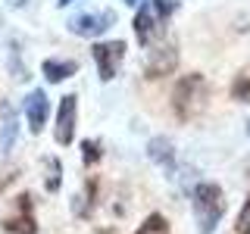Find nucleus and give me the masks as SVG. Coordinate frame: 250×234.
Masks as SVG:
<instances>
[{"label": "nucleus", "mask_w": 250, "mask_h": 234, "mask_svg": "<svg viewBox=\"0 0 250 234\" xmlns=\"http://www.w3.org/2000/svg\"><path fill=\"white\" fill-rule=\"evenodd\" d=\"M207 97H209V88H207V78L200 72L182 75L175 81V91H172V113H175V119L191 122L207 106Z\"/></svg>", "instance_id": "nucleus-1"}, {"label": "nucleus", "mask_w": 250, "mask_h": 234, "mask_svg": "<svg viewBox=\"0 0 250 234\" xmlns=\"http://www.w3.org/2000/svg\"><path fill=\"white\" fill-rule=\"evenodd\" d=\"M194 215H197L200 234H213L219 218L225 215V194H222V187L213 184V181L197 184V191H194Z\"/></svg>", "instance_id": "nucleus-2"}, {"label": "nucleus", "mask_w": 250, "mask_h": 234, "mask_svg": "<svg viewBox=\"0 0 250 234\" xmlns=\"http://www.w3.org/2000/svg\"><path fill=\"white\" fill-rule=\"evenodd\" d=\"M125 41H97L91 47V57L97 62V75L100 81H113L116 75H119V66L125 59Z\"/></svg>", "instance_id": "nucleus-3"}, {"label": "nucleus", "mask_w": 250, "mask_h": 234, "mask_svg": "<svg viewBox=\"0 0 250 234\" xmlns=\"http://www.w3.org/2000/svg\"><path fill=\"white\" fill-rule=\"evenodd\" d=\"M6 234H38V218H35V200L31 194H19L16 197V209L3 218Z\"/></svg>", "instance_id": "nucleus-4"}, {"label": "nucleus", "mask_w": 250, "mask_h": 234, "mask_svg": "<svg viewBox=\"0 0 250 234\" xmlns=\"http://www.w3.org/2000/svg\"><path fill=\"white\" fill-rule=\"evenodd\" d=\"M75 122H78V97L66 94L57 106V125H53V137L60 147H69L75 140Z\"/></svg>", "instance_id": "nucleus-5"}, {"label": "nucleus", "mask_w": 250, "mask_h": 234, "mask_svg": "<svg viewBox=\"0 0 250 234\" xmlns=\"http://www.w3.org/2000/svg\"><path fill=\"white\" fill-rule=\"evenodd\" d=\"M116 25V13L113 10H100V13H82L75 19H69V31L78 38H100L104 31Z\"/></svg>", "instance_id": "nucleus-6"}, {"label": "nucleus", "mask_w": 250, "mask_h": 234, "mask_svg": "<svg viewBox=\"0 0 250 234\" xmlns=\"http://www.w3.org/2000/svg\"><path fill=\"white\" fill-rule=\"evenodd\" d=\"M178 66V50L172 44H160L150 50V57L144 62V78H166L175 72Z\"/></svg>", "instance_id": "nucleus-7"}, {"label": "nucleus", "mask_w": 250, "mask_h": 234, "mask_svg": "<svg viewBox=\"0 0 250 234\" xmlns=\"http://www.w3.org/2000/svg\"><path fill=\"white\" fill-rule=\"evenodd\" d=\"M47 116H50V100H47V94L41 88H35L25 97V122H28L31 135H41V131H44Z\"/></svg>", "instance_id": "nucleus-8"}, {"label": "nucleus", "mask_w": 250, "mask_h": 234, "mask_svg": "<svg viewBox=\"0 0 250 234\" xmlns=\"http://www.w3.org/2000/svg\"><path fill=\"white\" fill-rule=\"evenodd\" d=\"M97 194H100L97 175H88V178H84L82 194H75V200H72V213H75V218H91L94 206H97Z\"/></svg>", "instance_id": "nucleus-9"}, {"label": "nucleus", "mask_w": 250, "mask_h": 234, "mask_svg": "<svg viewBox=\"0 0 250 234\" xmlns=\"http://www.w3.org/2000/svg\"><path fill=\"white\" fill-rule=\"evenodd\" d=\"M41 72H44V78L50 84H60V81H66V78H72L78 72V62L75 59H57V57H50V59L41 62Z\"/></svg>", "instance_id": "nucleus-10"}, {"label": "nucleus", "mask_w": 250, "mask_h": 234, "mask_svg": "<svg viewBox=\"0 0 250 234\" xmlns=\"http://www.w3.org/2000/svg\"><path fill=\"white\" fill-rule=\"evenodd\" d=\"M141 10L135 16V35H138V41L144 44V47H150L153 41V35H156V16H153V6L150 3H138Z\"/></svg>", "instance_id": "nucleus-11"}, {"label": "nucleus", "mask_w": 250, "mask_h": 234, "mask_svg": "<svg viewBox=\"0 0 250 234\" xmlns=\"http://www.w3.org/2000/svg\"><path fill=\"white\" fill-rule=\"evenodd\" d=\"M147 156H150L156 166H163L166 172L175 169V147H172L169 137H153L150 144H147Z\"/></svg>", "instance_id": "nucleus-12"}, {"label": "nucleus", "mask_w": 250, "mask_h": 234, "mask_svg": "<svg viewBox=\"0 0 250 234\" xmlns=\"http://www.w3.org/2000/svg\"><path fill=\"white\" fill-rule=\"evenodd\" d=\"M16 137H19V119L10 106H3V128H0V150L3 153H13L16 147Z\"/></svg>", "instance_id": "nucleus-13"}, {"label": "nucleus", "mask_w": 250, "mask_h": 234, "mask_svg": "<svg viewBox=\"0 0 250 234\" xmlns=\"http://www.w3.org/2000/svg\"><path fill=\"white\" fill-rule=\"evenodd\" d=\"M60 184H62V162L57 159V156H47V178H44L47 194H57Z\"/></svg>", "instance_id": "nucleus-14"}, {"label": "nucleus", "mask_w": 250, "mask_h": 234, "mask_svg": "<svg viewBox=\"0 0 250 234\" xmlns=\"http://www.w3.org/2000/svg\"><path fill=\"white\" fill-rule=\"evenodd\" d=\"M135 234H169V222H166V215H160V213H150L144 218V222L138 225V231Z\"/></svg>", "instance_id": "nucleus-15"}, {"label": "nucleus", "mask_w": 250, "mask_h": 234, "mask_svg": "<svg viewBox=\"0 0 250 234\" xmlns=\"http://www.w3.org/2000/svg\"><path fill=\"white\" fill-rule=\"evenodd\" d=\"M100 156H104V147H100V140H82V162H84V166H97V162H100Z\"/></svg>", "instance_id": "nucleus-16"}, {"label": "nucleus", "mask_w": 250, "mask_h": 234, "mask_svg": "<svg viewBox=\"0 0 250 234\" xmlns=\"http://www.w3.org/2000/svg\"><path fill=\"white\" fill-rule=\"evenodd\" d=\"M231 97L238 103H250V72H241L231 84Z\"/></svg>", "instance_id": "nucleus-17"}, {"label": "nucleus", "mask_w": 250, "mask_h": 234, "mask_svg": "<svg viewBox=\"0 0 250 234\" xmlns=\"http://www.w3.org/2000/svg\"><path fill=\"white\" fill-rule=\"evenodd\" d=\"M150 6H153V16H156L160 22H166L169 16L175 13V0H153Z\"/></svg>", "instance_id": "nucleus-18"}, {"label": "nucleus", "mask_w": 250, "mask_h": 234, "mask_svg": "<svg viewBox=\"0 0 250 234\" xmlns=\"http://www.w3.org/2000/svg\"><path fill=\"white\" fill-rule=\"evenodd\" d=\"M234 234H250V197L244 203V209H241L238 222H234Z\"/></svg>", "instance_id": "nucleus-19"}, {"label": "nucleus", "mask_w": 250, "mask_h": 234, "mask_svg": "<svg viewBox=\"0 0 250 234\" xmlns=\"http://www.w3.org/2000/svg\"><path fill=\"white\" fill-rule=\"evenodd\" d=\"M69 3H75V0H57V6H69Z\"/></svg>", "instance_id": "nucleus-20"}, {"label": "nucleus", "mask_w": 250, "mask_h": 234, "mask_svg": "<svg viewBox=\"0 0 250 234\" xmlns=\"http://www.w3.org/2000/svg\"><path fill=\"white\" fill-rule=\"evenodd\" d=\"M125 3H128V6H138V3H141V0H125Z\"/></svg>", "instance_id": "nucleus-21"}, {"label": "nucleus", "mask_w": 250, "mask_h": 234, "mask_svg": "<svg viewBox=\"0 0 250 234\" xmlns=\"http://www.w3.org/2000/svg\"><path fill=\"white\" fill-rule=\"evenodd\" d=\"M247 135H250V122H247Z\"/></svg>", "instance_id": "nucleus-22"}, {"label": "nucleus", "mask_w": 250, "mask_h": 234, "mask_svg": "<svg viewBox=\"0 0 250 234\" xmlns=\"http://www.w3.org/2000/svg\"><path fill=\"white\" fill-rule=\"evenodd\" d=\"M247 172H250V162H247Z\"/></svg>", "instance_id": "nucleus-23"}]
</instances>
